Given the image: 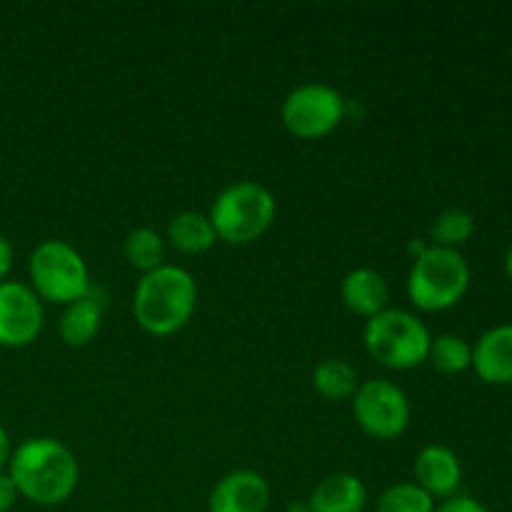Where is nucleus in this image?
<instances>
[{
	"instance_id": "obj_1",
	"label": "nucleus",
	"mask_w": 512,
	"mask_h": 512,
	"mask_svg": "<svg viewBox=\"0 0 512 512\" xmlns=\"http://www.w3.org/2000/svg\"><path fill=\"white\" fill-rule=\"evenodd\" d=\"M8 475L20 498L43 508L63 505L75 493L80 465L73 450L55 438H28L13 450Z\"/></svg>"
},
{
	"instance_id": "obj_2",
	"label": "nucleus",
	"mask_w": 512,
	"mask_h": 512,
	"mask_svg": "<svg viewBox=\"0 0 512 512\" xmlns=\"http://www.w3.org/2000/svg\"><path fill=\"white\" fill-rule=\"evenodd\" d=\"M198 305V285L185 268L160 265L138 280L133 315L145 333L165 338L190 323Z\"/></svg>"
},
{
	"instance_id": "obj_3",
	"label": "nucleus",
	"mask_w": 512,
	"mask_h": 512,
	"mask_svg": "<svg viewBox=\"0 0 512 512\" xmlns=\"http://www.w3.org/2000/svg\"><path fill=\"white\" fill-rule=\"evenodd\" d=\"M278 203L275 195L265 185L255 180H240L228 185L210 208V223H213L218 240L228 245H250L263 238L275 223Z\"/></svg>"
},
{
	"instance_id": "obj_4",
	"label": "nucleus",
	"mask_w": 512,
	"mask_h": 512,
	"mask_svg": "<svg viewBox=\"0 0 512 512\" xmlns=\"http://www.w3.org/2000/svg\"><path fill=\"white\" fill-rule=\"evenodd\" d=\"M470 288V265L458 250L430 245L415 255L408 273V295L423 313H440L463 300Z\"/></svg>"
},
{
	"instance_id": "obj_5",
	"label": "nucleus",
	"mask_w": 512,
	"mask_h": 512,
	"mask_svg": "<svg viewBox=\"0 0 512 512\" xmlns=\"http://www.w3.org/2000/svg\"><path fill=\"white\" fill-rule=\"evenodd\" d=\"M363 340L370 358L390 370H413L423 365L433 343L423 320L400 308H385L370 318Z\"/></svg>"
},
{
	"instance_id": "obj_6",
	"label": "nucleus",
	"mask_w": 512,
	"mask_h": 512,
	"mask_svg": "<svg viewBox=\"0 0 512 512\" xmlns=\"http://www.w3.org/2000/svg\"><path fill=\"white\" fill-rule=\"evenodd\" d=\"M30 288L40 300L70 305L90 293V273L83 255L65 240H43L28 260Z\"/></svg>"
},
{
	"instance_id": "obj_7",
	"label": "nucleus",
	"mask_w": 512,
	"mask_h": 512,
	"mask_svg": "<svg viewBox=\"0 0 512 512\" xmlns=\"http://www.w3.org/2000/svg\"><path fill=\"white\" fill-rule=\"evenodd\" d=\"M280 115L290 135L300 140H318L343 123L345 100L333 85L305 83L290 90Z\"/></svg>"
},
{
	"instance_id": "obj_8",
	"label": "nucleus",
	"mask_w": 512,
	"mask_h": 512,
	"mask_svg": "<svg viewBox=\"0 0 512 512\" xmlns=\"http://www.w3.org/2000/svg\"><path fill=\"white\" fill-rule=\"evenodd\" d=\"M353 415L370 438L395 440L410 425V400L390 380H368L353 395Z\"/></svg>"
},
{
	"instance_id": "obj_9",
	"label": "nucleus",
	"mask_w": 512,
	"mask_h": 512,
	"mask_svg": "<svg viewBox=\"0 0 512 512\" xmlns=\"http://www.w3.org/2000/svg\"><path fill=\"white\" fill-rule=\"evenodd\" d=\"M43 300L30 285L18 280L0 283V345L3 348H28L43 330Z\"/></svg>"
},
{
	"instance_id": "obj_10",
	"label": "nucleus",
	"mask_w": 512,
	"mask_h": 512,
	"mask_svg": "<svg viewBox=\"0 0 512 512\" xmlns=\"http://www.w3.org/2000/svg\"><path fill=\"white\" fill-rule=\"evenodd\" d=\"M270 485L255 470H233L223 475L208 498V512H265Z\"/></svg>"
},
{
	"instance_id": "obj_11",
	"label": "nucleus",
	"mask_w": 512,
	"mask_h": 512,
	"mask_svg": "<svg viewBox=\"0 0 512 512\" xmlns=\"http://www.w3.org/2000/svg\"><path fill=\"white\" fill-rule=\"evenodd\" d=\"M463 480L460 458L445 445H428L415 458V485L425 490L430 498H453Z\"/></svg>"
},
{
	"instance_id": "obj_12",
	"label": "nucleus",
	"mask_w": 512,
	"mask_h": 512,
	"mask_svg": "<svg viewBox=\"0 0 512 512\" xmlns=\"http://www.w3.org/2000/svg\"><path fill=\"white\" fill-rule=\"evenodd\" d=\"M473 368L488 385H512V323L495 325L475 343Z\"/></svg>"
},
{
	"instance_id": "obj_13",
	"label": "nucleus",
	"mask_w": 512,
	"mask_h": 512,
	"mask_svg": "<svg viewBox=\"0 0 512 512\" xmlns=\"http://www.w3.org/2000/svg\"><path fill=\"white\" fill-rule=\"evenodd\" d=\"M368 505V488L358 475L335 473L315 485L308 512H363Z\"/></svg>"
},
{
	"instance_id": "obj_14",
	"label": "nucleus",
	"mask_w": 512,
	"mask_h": 512,
	"mask_svg": "<svg viewBox=\"0 0 512 512\" xmlns=\"http://www.w3.org/2000/svg\"><path fill=\"white\" fill-rule=\"evenodd\" d=\"M340 293H343V303L348 305V310H353L360 318L370 320L388 308V283H385L383 275L373 268L350 270L343 278Z\"/></svg>"
},
{
	"instance_id": "obj_15",
	"label": "nucleus",
	"mask_w": 512,
	"mask_h": 512,
	"mask_svg": "<svg viewBox=\"0 0 512 512\" xmlns=\"http://www.w3.org/2000/svg\"><path fill=\"white\" fill-rule=\"evenodd\" d=\"M168 240L178 253L203 255L218 243V235H215V228L208 215L195 213V210H183V213L170 218Z\"/></svg>"
},
{
	"instance_id": "obj_16",
	"label": "nucleus",
	"mask_w": 512,
	"mask_h": 512,
	"mask_svg": "<svg viewBox=\"0 0 512 512\" xmlns=\"http://www.w3.org/2000/svg\"><path fill=\"white\" fill-rule=\"evenodd\" d=\"M103 323V303L88 293L85 298L65 305V313L60 318V338L70 348H83L98 335Z\"/></svg>"
},
{
	"instance_id": "obj_17",
	"label": "nucleus",
	"mask_w": 512,
	"mask_h": 512,
	"mask_svg": "<svg viewBox=\"0 0 512 512\" xmlns=\"http://www.w3.org/2000/svg\"><path fill=\"white\" fill-rule=\"evenodd\" d=\"M313 385L318 395L325 400H350L360 388L358 373L353 365L343 358H325L315 365L313 370Z\"/></svg>"
},
{
	"instance_id": "obj_18",
	"label": "nucleus",
	"mask_w": 512,
	"mask_h": 512,
	"mask_svg": "<svg viewBox=\"0 0 512 512\" xmlns=\"http://www.w3.org/2000/svg\"><path fill=\"white\" fill-rule=\"evenodd\" d=\"M125 258L140 273L165 265V240L153 228H135L125 238Z\"/></svg>"
},
{
	"instance_id": "obj_19",
	"label": "nucleus",
	"mask_w": 512,
	"mask_h": 512,
	"mask_svg": "<svg viewBox=\"0 0 512 512\" xmlns=\"http://www.w3.org/2000/svg\"><path fill=\"white\" fill-rule=\"evenodd\" d=\"M428 360L445 375H458L473 368V348L460 335H438L430 343Z\"/></svg>"
},
{
	"instance_id": "obj_20",
	"label": "nucleus",
	"mask_w": 512,
	"mask_h": 512,
	"mask_svg": "<svg viewBox=\"0 0 512 512\" xmlns=\"http://www.w3.org/2000/svg\"><path fill=\"white\" fill-rule=\"evenodd\" d=\"M475 233V218L463 208H448L435 218L430 228V238L438 248L455 250L458 245L468 243L470 235Z\"/></svg>"
},
{
	"instance_id": "obj_21",
	"label": "nucleus",
	"mask_w": 512,
	"mask_h": 512,
	"mask_svg": "<svg viewBox=\"0 0 512 512\" xmlns=\"http://www.w3.org/2000/svg\"><path fill=\"white\" fill-rule=\"evenodd\" d=\"M378 512H435V500L415 483H395L383 490Z\"/></svg>"
},
{
	"instance_id": "obj_22",
	"label": "nucleus",
	"mask_w": 512,
	"mask_h": 512,
	"mask_svg": "<svg viewBox=\"0 0 512 512\" xmlns=\"http://www.w3.org/2000/svg\"><path fill=\"white\" fill-rule=\"evenodd\" d=\"M435 512H490L480 500L468 498V495H453V498L445 500Z\"/></svg>"
},
{
	"instance_id": "obj_23",
	"label": "nucleus",
	"mask_w": 512,
	"mask_h": 512,
	"mask_svg": "<svg viewBox=\"0 0 512 512\" xmlns=\"http://www.w3.org/2000/svg\"><path fill=\"white\" fill-rule=\"evenodd\" d=\"M18 490H15L13 480H10L8 473H0V512H10V508L18 500Z\"/></svg>"
},
{
	"instance_id": "obj_24",
	"label": "nucleus",
	"mask_w": 512,
	"mask_h": 512,
	"mask_svg": "<svg viewBox=\"0 0 512 512\" xmlns=\"http://www.w3.org/2000/svg\"><path fill=\"white\" fill-rule=\"evenodd\" d=\"M13 258H15L13 245H10V240L0 233V283L8 280L10 270H13Z\"/></svg>"
},
{
	"instance_id": "obj_25",
	"label": "nucleus",
	"mask_w": 512,
	"mask_h": 512,
	"mask_svg": "<svg viewBox=\"0 0 512 512\" xmlns=\"http://www.w3.org/2000/svg\"><path fill=\"white\" fill-rule=\"evenodd\" d=\"M10 455H13V448H10V435L8 430L0 425V473H3L5 465L10 463Z\"/></svg>"
},
{
	"instance_id": "obj_26",
	"label": "nucleus",
	"mask_w": 512,
	"mask_h": 512,
	"mask_svg": "<svg viewBox=\"0 0 512 512\" xmlns=\"http://www.w3.org/2000/svg\"><path fill=\"white\" fill-rule=\"evenodd\" d=\"M505 273H508V278L512 280V245H510L508 255H505Z\"/></svg>"
}]
</instances>
